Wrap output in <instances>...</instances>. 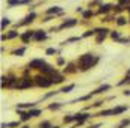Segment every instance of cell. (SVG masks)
<instances>
[{
  "label": "cell",
  "instance_id": "obj_1",
  "mask_svg": "<svg viewBox=\"0 0 130 128\" xmlns=\"http://www.w3.org/2000/svg\"><path fill=\"white\" fill-rule=\"evenodd\" d=\"M101 60V56L95 54L92 51H86V53H82L77 59H76V63L79 68V72L80 74H85V72H89L91 69H94Z\"/></svg>",
  "mask_w": 130,
  "mask_h": 128
},
{
  "label": "cell",
  "instance_id": "obj_2",
  "mask_svg": "<svg viewBox=\"0 0 130 128\" xmlns=\"http://www.w3.org/2000/svg\"><path fill=\"white\" fill-rule=\"evenodd\" d=\"M130 105L127 104H115L109 109H100L95 113V118H115V116H121L124 113H127Z\"/></svg>",
  "mask_w": 130,
  "mask_h": 128
},
{
  "label": "cell",
  "instance_id": "obj_3",
  "mask_svg": "<svg viewBox=\"0 0 130 128\" xmlns=\"http://www.w3.org/2000/svg\"><path fill=\"white\" fill-rule=\"evenodd\" d=\"M18 78L20 75L15 74V72H8L6 75L3 74L2 75V80H0V88L2 91H17V83H18Z\"/></svg>",
  "mask_w": 130,
  "mask_h": 128
},
{
  "label": "cell",
  "instance_id": "obj_4",
  "mask_svg": "<svg viewBox=\"0 0 130 128\" xmlns=\"http://www.w3.org/2000/svg\"><path fill=\"white\" fill-rule=\"evenodd\" d=\"M33 80H35V86L38 89H50V88H53V80H52L50 75L36 72V74H33Z\"/></svg>",
  "mask_w": 130,
  "mask_h": 128
},
{
  "label": "cell",
  "instance_id": "obj_5",
  "mask_svg": "<svg viewBox=\"0 0 130 128\" xmlns=\"http://www.w3.org/2000/svg\"><path fill=\"white\" fill-rule=\"evenodd\" d=\"M36 18H38V12L36 11H29L20 21H17V23H14L12 24V27L14 29H20V27H29L30 24H33L35 21H36Z\"/></svg>",
  "mask_w": 130,
  "mask_h": 128
},
{
  "label": "cell",
  "instance_id": "obj_6",
  "mask_svg": "<svg viewBox=\"0 0 130 128\" xmlns=\"http://www.w3.org/2000/svg\"><path fill=\"white\" fill-rule=\"evenodd\" d=\"M33 88H36L33 75H20L18 83H17V91H29Z\"/></svg>",
  "mask_w": 130,
  "mask_h": 128
},
{
  "label": "cell",
  "instance_id": "obj_7",
  "mask_svg": "<svg viewBox=\"0 0 130 128\" xmlns=\"http://www.w3.org/2000/svg\"><path fill=\"white\" fill-rule=\"evenodd\" d=\"M77 26H80V20L79 18H76V17H67L64 20H61V24L58 27L62 32V30H67V29H74Z\"/></svg>",
  "mask_w": 130,
  "mask_h": 128
},
{
  "label": "cell",
  "instance_id": "obj_8",
  "mask_svg": "<svg viewBox=\"0 0 130 128\" xmlns=\"http://www.w3.org/2000/svg\"><path fill=\"white\" fill-rule=\"evenodd\" d=\"M20 35H21V32H18V29L11 27V29H8L6 32H2V35H0V41H2V42H6V41L20 39Z\"/></svg>",
  "mask_w": 130,
  "mask_h": 128
},
{
  "label": "cell",
  "instance_id": "obj_9",
  "mask_svg": "<svg viewBox=\"0 0 130 128\" xmlns=\"http://www.w3.org/2000/svg\"><path fill=\"white\" fill-rule=\"evenodd\" d=\"M44 15H55L56 18H61V17L65 15V9L62 8V6H59V5H53V6L45 8Z\"/></svg>",
  "mask_w": 130,
  "mask_h": 128
},
{
  "label": "cell",
  "instance_id": "obj_10",
  "mask_svg": "<svg viewBox=\"0 0 130 128\" xmlns=\"http://www.w3.org/2000/svg\"><path fill=\"white\" fill-rule=\"evenodd\" d=\"M95 11H97V15H101V17L103 15H109V14L113 12V3H110V2H101Z\"/></svg>",
  "mask_w": 130,
  "mask_h": 128
},
{
  "label": "cell",
  "instance_id": "obj_11",
  "mask_svg": "<svg viewBox=\"0 0 130 128\" xmlns=\"http://www.w3.org/2000/svg\"><path fill=\"white\" fill-rule=\"evenodd\" d=\"M47 63V60L44 59V57H33V59H30L29 62H27V68H30L32 71H35V72H38L44 65Z\"/></svg>",
  "mask_w": 130,
  "mask_h": 128
},
{
  "label": "cell",
  "instance_id": "obj_12",
  "mask_svg": "<svg viewBox=\"0 0 130 128\" xmlns=\"http://www.w3.org/2000/svg\"><path fill=\"white\" fill-rule=\"evenodd\" d=\"M50 38V32L45 29H35L33 35V42H45Z\"/></svg>",
  "mask_w": 130,
  "mask_h": 128
},
{
  "label": "cell",
  "instance_id": "obj_13",
  "mask_svg": "<svg viewBox=\"0 0 130 128\" xmlns=\"http://www.w3.org/2000/svg\"><path fill=\"white\" fill-rule=\"evenodd\" d=\"M33 35H35V29H26L20 35V42L23 45H29L30 42H33Z\"/></svg>",
  "mask_w": 130,
  "mask_h": 128
},
{
  "label": "cell",
  "instance_id": "obj_14",
  "mask_svg": "<svg viewBox=\"0 0 130 128\" xmlns=\"http://www.w3.org/2000/svg\"><path fill=\"white\" fill-rule=\"evenodd\" d=\"M62 72H64L67 77H68V75L80 74V72H79V68H77V63H76V60H74V62H68V63L62 68Z\"/></svg>",
  "mask_w": 130,
  "mask_h": 128
},
{
  "label": "cell",
  "instance_id": "obj_15",
  "mask_svg": "<svg viewBox=\"0 0 130 128\" xmlns=\"http://www.w3.org/2000/svg\"><path fill=\"white\" fill-rule=\"evenodd\" d=\"M65 105H67V102H64V101H52V102H48L45 105V110L47 112H52V113H56V112L62 110Z\"/></svg>",
  "mask_w": 130,
  "mask_h": 128
},
{
  "label": "cell",
  "instance_id": "obj_16",
  "mask_svg": "<svg viewBox=\"0 0 130 128\" xmlns=\"http://www.w3.org/2000/svg\"><path fill=\"white\" fill-rule=\"evenodd\" d=\"M58 71H59V68H58L56 65L48 63V62H47V63L44 65L38 72H41V74H45V75H50V77H52V75H53V74H56Z\"/></svg>",
  "mask_w": 130,
  "mask_h": 128
},
{
  "label": "cell",
  "instance_id": "obj_17",
  "mask_svg": "<svg viewBox=\"0 0 130 128\" xmlns=\"http://www.w3.org/2000/svg\"><path fill=\"white\" fill-rule=\"evenodd\" d=\"M112 88H113V86H112L110 83H101L98 88H95V89L92 91V94H94L95 96H98V95H104V94H107L109 91H112Z\"/></svg>",
  "mask_w": 130,
  "mask_h": 128
},
{
  "label": "cell",
  "instance_id": "obj_18",
  "mask_svg": "<svg viewBox=\"0 0 130 128\" xmlns=\"http://www.w3.org/2000/svg\"><path fill=\"white\" fill-rule=\"evenodd\" d=\"M15 113H17L18 119H20L23 124H29V122L32 121V118H30V115H29V112H27V110H23V109H15Z\"/></svg>",
  "mask_w": 130,
  "mask_h": 128
},
{
  "label": "cell",
  "instance_id": "obj_19",
  "mask_svg": "<svg viewBox=\"0 0 130 128\" xmlns=\"http://www.w3.org/2000/svg\"><path fill=\"white\" fill-rule=\"evenodd\" d=\"M52 80H53V86H59V84H64L65 81H67V75L59 69L56 74L52 75Z\"/></svg>",
  "mask_w": 130,
  "mask_h": 128
},
{
  "label": "cell",
  "instance_id": "obj_20",
  "mask_svg": "<svg viewBox=\"0 0 130 128\" xmlns=\"http://www.w3.org/2000/svg\"><path fill=\"white\" fill-rule=\"evenodd\" d=\"M33 0H6L8 8H18V6H30Z\"/></svg>",
  "mask_w": 130,
  "mask_h": 128
},
{
  "label": "cell",
  "instance_id": "obj_21",
  "mask_svg": "<svg viewBox=\"0 0 130 128\" xmlns=\"http://www.w3.org/2000/svg\"><path fill=\"white\" fill-rule=\"evenodd\" d=\"M97 17V11L94 9V8H88L86 6V9L80 14V18L82 20H88V21H91L92 18H95Z\"/></svg>",
  "mask_w": 130,
  "mask_h": 128
},
{
  "label": "cell",
  "instance_id": "obj_22",
  "mask_svg": "<svg viewBox=\"0 0 130 128\" xmlns=\"http://www.w3.org/2000/svg\"><path fill=\"white\" fill-rule=\"evenodd\" d=\"M94 94L92 92H88V94H85V95L82 96H77V98H74V99H71V101H68L67 104H74V102H88V101H92L94 99Z\"/></svg>",
  "mask_w": 130,
  "mask_h": 128
},
{
  "label": "cell",
  "instance_id": "obj_23",
  "mask_svg": "<svg viewBox=\"0 0 130 128\" xmlns=\"http://www.w3.org/2000/svg\"><path fill=\"white\" fill-rule=\"evenodd\" d=\"M39 102H41L39 99H38V101H27V102H17V104H15V109L29 110V109H33V107H38Z\"/></svg>",
  "mask_w": 130,
  "mask_h": 128
},
{
  "label": "cell",
  "instance_id": "obj_24",
  "mask_svg": "<svg viewBox=\"0 0 130 128\" xmlns=\"http://www.w3.org/2000/svg\"><path fill=\"white\" fill-rule=\"evenodd\" d=\"M115 26L118 29H123V27H127L129 26V17L126 14L123 15H117V20H115Z\"/></svg>",
  "mask_w": 130,
  "mask_h": 128
},
{
  "label": "cell",
  "instance_id": "obj_25",
  "mask_svg": "<svg viewBox=\"0 0 130 128\" xmlns=\"http://www.w3.org/2000/svg\"><path fill=\"white\" fill-rule=\"evenodd\" d=\"M58 95H61V91L59 89H53V91H48V92L42 94V95L39 96V101L44 102V101H48V99H52V98H55V96H58Z\"/></svg>",
  "mask_w": 130,
  "mask_h": 128
},
{
  "label": "cell",
  "instance_id": "obj_26",
  "mask_svg": "<svg viewBox=\"0 0 130 128\" xmlns=\"http://www.w3.org/2000/svg\"><path fill=\"white\" fill-rule=\"evenodd\" d=\"M26 51H27V45H18V47H15L14 50H11V54L12 56H15V57H23L24 54H26Z\"/></svg>",
  "mask_w": 130,
  "mask_h": 128
},
{
  "label": "cell",
  "instance_id": "obj_27",
  "mask_svg": "<svg viewBox=\"0 0 130 128\" xmlns=\"http://www.w3.org/2000/svg\"><path fill=\"white\" fill-rule=\"evenodd\" d=\"M123 36H124V35H123V32H121L118 27H117V29H112V30H110V33H109V39H110V41H113L115 44H117V42H118Z\"/></svg>",
  "mask_w": 130,
  "mask_h": 128
},
{
  "label": "cell",
  "instance_id": "obj_28",
  "mask_svg": "<svg viewBox=\"0 0 130 128\" xmlns=\"http://www.w3.org/2000/svg\"><path fill=\"white\" fill-rule=\"evenodd\" d=\"M76 124V115L74 113H65L62 116V125H73Z\"/></svg>",
  "mask_w": 130,
  "mask_h": 128
},
{
  "label": "cell",
  "instance_id": "obj_29",
  "mask_svg": "<svg viewBox=\"0 0 130 128\" xmlns=\"http://www.w3.org/2000/svg\"><path fill=\"white\" fill-rule=\"evenodd\" d=\"M44 110H45V109H41V107H33V109H29L27 112H29V115H30V118H32V119H38L39 116H42Z\"/></svg>",
  "mask_w": 130,
  "mask_h": 128
},
{
  "label": "cell",
  "instance_id": "obj_30",
  "mask_svg": "<svg viewBox=\"0 0 130 128\" xmlns=\"http://www.w3.org/2000/svg\"><path fill=\"white\" fill-rule=\"evenodd\" d=\"M23 125V122L18 119V121H9V122H2L0 128H20Z\"/></svg>",
  "mask_w": 130,
  "mask_h": 128
},
{
  "label": "cell",
  "instance_id": "obj_31",
  "mask_svg": "<svg viewBox=\"0 0 130 128\" xmlns=\"http://www.w3.org/2000/svg\"><path fill=\"white\" fill-rule=\"evenodd\" d=\"M83 38L82 36H70V38H67V39H64L62 42H59V45L61 47H65V45H68V44H74V42H80Z\"/></svg>",
  "mask_w": 130,
  "mask_h": 128
},
{
  "label": "cell",
  "instance_id": "obj_32",
  "mask_svg": "<svg viewBox=\"0 0 130 128\" xmlns=\"http://www.w3.org/2000/svg\"><path fill=\"white\" fill-rule=\"evenodd\" d=\"M62 53V47L61 48H56V47H47L45 48V51H44V54L45 56H58V54H61Z\"/></svg>",
  "mask_w": 130,
  "mask_h": 128
},
{
  "label": "cell",
  "instance_id": "obj_33",
  "mask_svg": "<svg viewBox=\"0 0 130 128\" xmlns=\"http://www.w3.org/2000/svg\"><path fill=\"white\" fill-rule=\"evenodd\" d=\"M12 21H11V18L9 17H2V23H0V30L2 32H5L8 27H12Z\"/></svg>",
  "mask_w": 130,
  "mask_h": 128
},
{
  "label": "cell",
  "instance_id": "obj_34",
  "mask_svg": "<svg viewBox=\"0 0 130 128\" xmlns=\"http://www.w3.org/2000/svg\"><path fill=\"white\" fill-rule=\"evenodd\" d=\"M67 63H68V60H67V57H65V56H61V54L55 56V65H56L58 68H64Z\"/></svg>",
  "mask_w": 130,
  "mask_h": 128
},
{
  "label": "cell",
  "instance_id": "obj_35",
  "mask_svg": "<svg viewBox=\"0 0 130 128\" xmlns=\"http://www.w3.org/2000/svg\"><path fill=\"white\" fill-rule=\"evenodd\" d=\"M74 89H76V83H70V84H64L59 91H61V94L67 95V94H71Z\"/></svg>",
  "mask_w": 130,
  "mask_h": 128
},
{
  "label": "cell",
  "instance_id": "obj_36",
  "mask_svg": "<svg viewBox=\"0 0 130 128\" xmlns=\"http://www.w3.org/2000/svg\"><path fill=\"white\" fill-rule=\"evenodd\" d=\"M95 35H97L95 27H89V29H86L85 32L82 33V38H83V39H88V38H95Z\"/></svg>",
  "mask_w": 130,
  "mask_h": 128
},
{
  "label": "cell",
  "instance_id": "obj_37",
  "mask_svg": "<svg viewBox=\"0 0 130 128\" xmlns=\"http://www.w3.org/2000/svg\"><path fill=\"white\" fill-rule=\"evenodd\" d=\"M126 11H127V8H124V6H121L120 3H113V14L115 15H123V14H126Z\"/></svg>",
  "mask_w": 130,
  "mask_h": 128
},
{
  "label": "cell",
  "instance_id": "obj_38",
  "mask_svg": "<svg viewBox=\"0 0 130 128\" xmlns=\"http://www.w3.org/2000/svg\"><path fill=\"white\" fill-rule=\"evenodd\" d=\"M109 38V35H104V33H97L95 35V38H94V42H95V45H101L106 39Z\"/></svg>",
  "mask_w": 130,
  "mask_h": 128
},
{
  "label": "cell",
  "instance_id": "obj_39",
  "mask_svg": "<svg viewBox=\"0 0 130 128\" xmlns=\"http://www.w3.org/2000/svg\"><path fill=\"white\" fill-rule=\"evenodd\" d=\"M52 127H53V122H52L50 119H42V121H39L38 125H36V128H52Z\"/></svg>",
  "mask_w": 130,
  "mask_h": 128
},
{
  "label": "cell",
  "instance_id": "obj_40",
  "mask_svg": "<svg viewBox=\"0 0 130 128\" xmlns=\"http://www.w3.org/2000/svg\"><path fill=\"white\" fill-rule=\"evenodd\" d=\"M129 127H130V118H123L117 124V128H129Z\"/></svg>",
  "mask_w": 130,
  "mask_h": 128
},
{
  "label": "cell",
  "instance_id": "obj_41",
  "mask_svg": "<svg viewBox=\"0 0 130 128\" xmlns=\"http://www.w3.org/2000/svg\"><path fill=\"white\" fill-rule=\"evenodd\" d=\"M53 20H56L55 15H42V17H41V23H42V24L50 23V21H53Z\"/></svg>",
  "mask_w": 130,
  "mask_h": 128
},
{
  "label": "cell",
  "instance_id": "obj_42",
  "mask_svg": "<svg viewBox=\"0 0 130 128\" xmlns=\"http://www.w3.org/2000/svg\"><path fill=\"white\" fill-rule=\"evenodd\" d=\"M117 3H120V5L124 6V8H129L130 6V0H117Z\"/></svg>",
  "mask_w": 130,
  "mask_h": 128
},
{
  "label": "cell",
  "instance_id": "obj_43",
  "mask_svg": "<svg viewBox=\"0 0 130 128\" xmlns=\"http://www.w3.org/2000/svg\"><path fill=\"white\" fill-rule=\"evenodd\" d=\"M103 127V122H97V124H89L86 128H101Z\"/></svg>",
  "mask_w": 130,
  "mask_h": 128
},
{
  "label": "cell",
  "instance_id": "obj_44",
  "mask_svg": "<svg viewBox=\"0 0 130 128\" xmlns=\"http://www.w3.org/2000/svg\"><path fill=\"white\" fill-rule=\"evenodd\" d=\"M123 96H130V86H127V88H124L123 89V94H121Z\"/></svg>",
  "mask_w": 130,
  "mask_h": 128
},
{
  "label": "cell",
  "instance_id": "obj_45",
  "mask_svg": "<svg viewBox=\"0 0 130 128\" xmlns=\"http://www.w3.org/2000/svg\"><path fill=\"white\" fill-rule=\"evenodd\" d=\"M85 9H86V6H77L76 8V14H82Z\"/></svg>",
  "mask_w": 130,
  "mask_h": 128
},
{
  "label": "cell",
  "instance_id": "obj_46",
  "mask_svg": "<svg viewBox=\"0 0 130 128\" xmlns=\"http://www.w3.org/2000/svg\"><path fill=\"white\" fill-rule=\"evenodd\" d=\"M115 98H117L115 95H109V96H106L104 99H106V102H107V101H112V99H115Z\"/></svg>",
  "mask_w": 130,
  "mask_h": 128
},
{
  "label": "cell",
  "instance_id": "obj_47",
  "mask_svg": "<svg viewBox=\"0 0 130 128\" xmlns=\"http://www.w3.org/2000/svg\"><path fill=\"white\" fill-rule=\"evenodd\" d=\"M6 51H8V48H6L5 45H2V47H0V53H2V54H5Z\"/></svg>",
  "mask_w": 130,
  "mask_h": 128
},
{
  "label": "cell",
  "instance_id": "obj_48",
  "mask_svg": "<svg viewBox=\"0 0 130 128\" xmlns=\"http://www.w3.org/2000/svg\"><path fill=\"white\" fill-rule=\"evenodd\" d=\"M20 128H32V127H30L29 124H23V125H21V127H20Z\"/></svg>",
  "mask_w": 130,
  "mask_h": 128
},
{
  "label": "cell",
  "instance_id": "obj_49",
  "mask_svg": "<svg viewBox=\"0 0 130 128\" xmlns=\"http://www.w3.org/2000/svg\"><path fill=\"white\" fill-rule=\"evenodd\" d=\"M52 128H62V125H61V124H56V125H53Z\"/></svg>",
  "mask_w": 130,
  "mask_h": 128
},
{
  "label": "cell",
  "instance_id": "obj_50",
  "mask_svg": "<svg viewBox=\"0 0 130 128\" xmlns=\"http://www.w3.org/2000/svg\"><path fill=\"white\" fill-rule=\"evenodd\" d=\"M126 14H127V17H129V18H130V6H129V8H127V11H126Z\"/></svg>",
  "mask_w": 130,
  "mask_h": 128
},
{
  "label": "cell",
  "instance_id": "obj_51",
  "mask_svg": "<svg viewBox=\"0 0 130 128\" xmlns=\"http://www.w3.org/2000/svg\"><path fill=\"white\" fill-rule=\"evenodd\" d=\"M124 75H130V68H129V69H126V72H124Z\"/></svg>",
  "mask_w": 130,
  "mask_h": 128
},
{
  "label": "cell",
  "instance_id": "obj_52",
  "mask_svg": "<svg viewBox=\"0 0 130 128\" xmlns=\"http://www.w3.org/2000/svg\"><path fill=\"white\" fill-rule=\"evenodd\" d=\"M129 27H130V18H129Z\"/></svg>",
  "mask_w": 130,
  "mask_h": 128
},
{
  "label": "cell",
  "instance_id": "obj_53",
  "mask_svg": "<svg viewBox=\"0 0 130 128\" xmlns=\"http://www.w3.org/2000/svg\"><path fill=\"white\" fill-rule=\"evenodd\" d=\"M97 2H103V0H97Z\"/></svg>",
  "mask_w": 130,
  "mask_h": 128
},
{
  "label": "cell",
  "instance_id": "obj_54",
  "mask_svg": "<svg viewBox=\"0 0 130 128\" xmlns=\"http://www.w3.org/2000/svg\"><path fill=\"white\" fill-rule=\"evenodd\" d=\"M113 128H117V127H113Z\"/></svg>",
  "mask_w": 130,
  "mask_h": 128
}]
</instances>
